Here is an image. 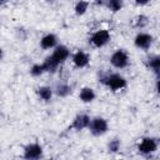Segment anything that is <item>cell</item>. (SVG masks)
Here are the masks:
<instances>
[{"label": "cell", "mask_w": 160, "mask_h": 160, "mask_svg": "<svg viewBox=\"0 0 160 160\" xmlns=\"http://www.w3.org/2000/svg\"><path fill=\"white\" fill-rule=\"evenodd\" d=\"M99 81L105 85L108 89H110L111 91H119V90H122L126 88L128 85V81L126 79L118 74V72H111V74H101L99 76Z\"/></svg>", "instance_id": "7a4b0ae2"}, {"label": "cell", "mask_w": 160, "mask_h": 160, "mask_svg": "<svg viewBox=\"0 0 160 160\" xmlns=\"http://www.w3.org/2000/svg\"><path fill=\"white\" fill-rule=\"evenodd\" d=\"M151 0H135V2H136V5H140V6H144V5H146V4H149Z\"/></svg>", "instance_id": "44dd1931"}, {"label": "cell", "mask_w": 160, "mask_h": 160, "mask_svg": "<svg viewBox=\"0 0 160 160\" xmlns=\"http://www.w3.org/2000/svg\"><path fill=\"white\" fill-rule=\"evenodd\" d=\"M149 25V18L145 16V15H139L135 20V26L138 29H144Z\"/></svg>", "instance_id": "ffe728a7"}, {"label": "cell", "mask_w": 160, "mask_h": 160, "mask_svg": "<svg viewBox=\"0 0 160 160\" xmlns=\"http://www.w3.org/2000/svg\"><path fill=\"white\" fill-rule=\"evenodd\" d=\"M70 56V50L68 49V46L65 45H56L54 48V51L50 56H48L42 65L45 68V71L46 72H54L56 71V69L62 64L65 62Z\"/></svg>", "instance_id": "6da1fadb"}, {"label": "cell", "mask_w": 160, "mask_h": 160, "mask_svg": "<svg viewBox=\"0 0 160 160\" xmlns=\"http://www.w3.org/2000/svg\"><path fill=\"white\" fill-rule=\"evenodd\" d=\"M56 45H58V36L52 32H49L40 39V48L44 50L54 49Z\"/></svg>", "instance_id": "8fae6325"}, {"label": "cell", "mask_w": 160, "mask_h": 160, "mask_svg": "<svg viewBox=\"0 0 160 160\" xmlns=\"http://www.w3.org/2000/svg\"><path fill=\"white\" fill-rule=\"evenodd\" d=\"M120 148H121V141H120V139H118V138H114V139L110 140L109 144H108V150H109V152H112V154L118 152V151L120 150Z\"/></svg>", "instance_id": "ac0fdd59"}, {"label": "cell", "mask_w": 160, "mask_h": 160, "mask_svg": "<svg viewBox=\"0 0 160 160\" xmlns=\"http://www.w3.org/2000/svg\"><path fill=\"white\" fill-rule=\"evenodd\" d=\"M111 39V34L109 30H105V29H101V30H98L95 31L90 39H89V42L94 46V48H102L105 46Z\"/></svg>", "instance_id": "8992f818"}, {"label": "cell", "mask_w": 160, "mask_h": 160, "mask_svg": "<svg viewBox=\"0 0 160 160\" xmlns=\"http://www.w3.org/2000/svg\"><path fill=\"white\" fill-rule=\"evenodd\" d=\"M94 2H95L96 5H100V6H104V2H105V1H104V0H95Z\"/></svg>", "instance_id": "7402d4cb"}, {"label": "cell", "mask_w": 160, "mask_h": 160, "mask_svg": "<svg viewBox=\"0 0 160 160\" xmlns=\"http://www.w3.org/2000/svg\"><path fill=\"white\" fill-rule=\"evenodd\" d=\"M42 154H44V150L39 142H30L24 146L22 158L28 160H38L42 158Z\"/></svg>", "instance_id": "52a82bcc"}, {"label": "cell", "mask_w": 160, "mask_h": 160, "mask_svg": "<svg viewBox=\"0 0 160 160\" xmlns=\"http://www.w3.org/2000/svg\"><path fill=\"white\" fill-rule=\"evenodd\" d=\"M130 62L129 54L124 49H118L115 50L111 56H110V64L115 69H125Z\"/></svg>", "instance_id": "5b68a950"}, {"label": "cell", "mask_w": 160, "mask_h": 160, "mask_svg": "<svg viewBox=\"0 0 160 160\" xmlns=\"http://www.w3.org/2000/svg\"><path fill=\"white\" fill-rule=\"evenodd\" d=\"M158 148H159V141L156 138H152V136H145L138 144V151L141 155H150L155 152Z\"/></svg>", "instance_id": "277c9868"}, {"label": "cell", "mask_w": 160, "mask_h": 160, "mask_svg": "<svg viewBox=\"0 0 160 160\" xmlns=\"http://www.w3.org/2000/svg\"><path fill=\"white\" fill-rule=\"evenodd\" d=\"M154 38L148 32H139L134 39V45L140 50H148L152 45Z\"/></svg>", "instance_id": "9c48e42d"}, {"label": "cell", "mask_w": 160, "mask_h": 160, "mask_svg": "<svg viewBox=\"0 0 160 160\" xmlns=\"http://www.w3.org/2000/svg\"><path fill=\"white\" fill-rule=\"evenodd\" d=\"M89 5H90L89 1H86V0H79V1L75 4V6H74L75 14H76L78 16H82L84 14H86V11H88V9H89Z\"/></svg>", "instance_id": "e0dca14e"}, {"label": "cell", "mask_w": 160, "mask_h": 160, "mask_svg": "<svg viewBox=\"0 0 160 160\" xmlns=\"http://www.w3.org/2000/svg\"><path fill=\"white\" fill-rule=\"evenodd\" d=\"M36 94H38V96H39L42 101H46V102H48V101L51 100L52 94H54V90H52L50 86H40V88H38Z\"/></svg>", "instance_id": "9a60e30c"}, {"label": "cell", "mask_w": 160, "mask_h": 160, "mask_svg": "<svg viewBox=\"0 0 160 160\" xmlns=\"http://www.w3.org/2000/svg\"><path fill=\"white\" fill-rule=\"evenodd\" d=\"M90 132L94 135V136H101L104 134L108 132L109 130V124H108V120L101 118V116H96V118H92L90 120V124H89V128Z\"/></svg>", "instance_id": "3957f363"}, {"label": "cell", "mask_w": 160, "mask_h": 160, "mask_svg": "<svg viewBox=\"0 0 160 160\" xmlns=\"http://www.w3.org/2000/svg\"><path fill=\"white\" fill-rule=\"evenodd\" d=\"M90 120H91V118L88 114H78L74 118L71 125L69 126V130L71 129V130H75V131H81L84 129H88L89 124H90Z\"/></svg>", "instance_id": "ba28073f"}, {"label": "cell", "mask_w": 160, "mask_h": 160, "mask_svg": "<svg viewBox=\"0 0 160 160\" xmlns=\"http://www.w3.org/2000/svg\"><path fill=\"white\" fill-rule=\"evenodd\" d=\"M71 61H72V64H74L75 68H78V69H84V68H86V66L89 65L90 58H89V55H88L85 51L78 50V51H75V52L72 54Z\"/></svg>", "instance_id": "30bf717a"}, {"label": "cell", "mask_w": 160, "mask_h": 160, "mask_svg": "<svg viewBox=\"0 0 160 160\" xmlns=\"http://www.w3.org/2000/svg\"><path fill=\"white\" fill-rule=\"evenodd\" d=\"M104 6H106L111 12H118L122 9L124 2L122 0H104Z\"/></svg>", "instance_id": "2e32d148"}, {"label": "cell", "mask_w": 160, "mask_h": 160, "mask_svg": "<svg viewBox=\"0 0 160 160\" xmlns=\"http://www.w3.org/2000/svg\"><path fill=\"white\" fill-rule=\"evenodd\" d=\"M145 64L148 69H150L156 76H159V72H160V56L159 55H150Z\"/></svg>", "instance_id": "4fadbf2b"}, {"label": "cell", "mask_w": 160, "mask_h": 160, "mask_svg": "<svg viewBox=\"0 0 160 160\" xmlns=\"http://www.w3.org/2000/svg\"><path fill=\"white\" fill-rule=\"evenodd\" d=\"M52 90L60 98H66L68 95L71 94V86L69 84H66V82H59V84H56L55 89H52Z\"/></svg>", "instance_id": "5bb4252c"}, {"label": "cell", "mask_w": 160, "mask_h": 160, "mask_svg": "<svg viewBox=\"0 0 160 160\" xmlns=\"http://www.w3.org/2000/svg\"><path fill=\"white\" fill-rule=\"evenodd\" d=\"M2 56H4V52H2V49H0V61H1Z\"/></svg>", "instance_id": "603a6c76"}, {"label": "cell", "mask_w": 160, "mask_h": 160, "mask_svg": "<svg viewBox=\"0 0 160 160\" xmlns=\"http://www.w3.org/2000/svg\"><path fill=\"white\" fill-rule=\"evenodd\" d=\"M95 98H96V94H95L94 89H91V88H89V86H84V88L80 90V92H79V99H80L82 102H85V104L92 102V101L95 100Z\"/></svg>", "instance_id": "7c38bea8"}, {"label": "cell", "mask_w": 160, "mask_h": 160, "mask_svg": "<svg viewBox=\"0 0 160 160\" xmlns=\"http://www.w3.org/2000/svg\"><path fill=\"white\" fill-rule=\"evenodd\" d=\"M48 1H54V0H48Z\"/></svg>", "instance_id": "d4e9b609"}, {"label": "cell", "mask_w": 160, "mask_h": 160, "mask_svg": "<svg viewBox=\"0 0 160 160\" xmlns=\"http://www.w3.org/2000/svg\"><path fill=\"white\" fill-rule=\"evenodd\" d=\"M44 72H46V71H45V68H44L42 64H34V65L30 68V74H31V76H34V78L41 76Z\"/></svg>", "instance_id": "d6986e66"}, {"label": "cell", "mask_w": 160, "mask_h": 160, "mask_svg": "<svg viewBox=\"0 0 160 160\" xmlns=\"http://www.w3.org/2000/svg\"><path fill=\"white\" fill-rule=\"evenodd\" d=\"M9 0H0V5H2V4H6Z\"/></svg>", "instance_id": "cb8c5ba5"}]
</instances>
